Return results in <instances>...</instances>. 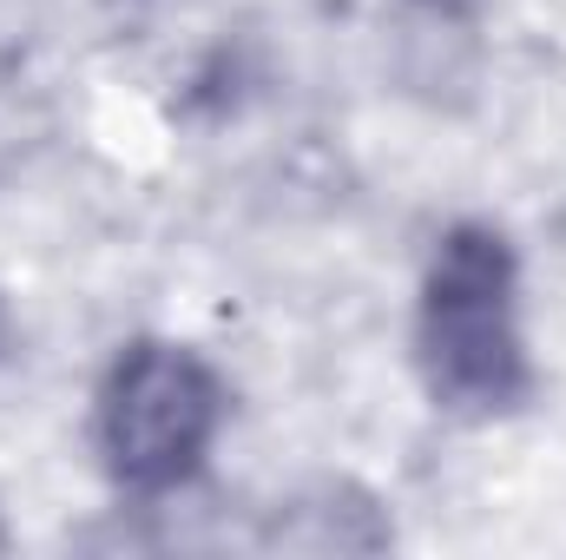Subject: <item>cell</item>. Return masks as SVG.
Listing matches in <instances>:
<instances>
[{"instance_id": "6da1fadb", "label": "cell", "mask_w": 566, "mask_h": 560, "mask_svg": "<svg viewBox=\"0 0 566 560\" xmlns=\"http://www.w3.org/2000/svg\"><path fill=\"white\" fill-rule=\"evenodd\" d=\"M514 251L488 225H461L441 238L422 283V376L448 409L494 416L527 396V343L514 303Z\"/></svg>"}, {"instance_id": "277c9868", "label": "cell", "mask_w": 566, "mask_h": 560, "mask_svg": "<svg viewBox=\"0 0 566 560\" xmlns=\"http://www.w3.org/2000/svg\"><path fill=\"white\" fill-rule=\"evenodd\" d=\"M0 548H7V528H0Z\"/></svg>"}, {"instance_id": "7a4b0ae2", "label": "cell", "mask_w": 566, "mask_h": 560, "mask_svg": "<svg viewBox=\"0 0 566 560\" xmlns=\"http://www.w3.org/2000/svg\"><path fill=\"white\" fill-rule=\"evenodd\" d=\"M224 422L218 376L178 343H133L99 390V448L126 495H171Z\"/></svg>"}, {"instance_id": "3957f363", "label": "cell", "mask_w": 566, "mask_h": 560, "mask_svg": "<svg viewBox=\"0 0 566 560\" xmlns=\"http://www.w3.org/2000/svg\"><path fill=\"white\" fill-rule=\"evenodd\" d=\"M409 13H416L422 33H448V40H461L468 20H474V0H409Z\"/></svg>"}]
</instances>
